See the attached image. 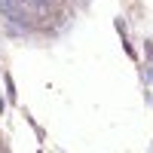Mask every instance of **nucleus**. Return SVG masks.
<instances>
[{"mask_svg": "<svg viewBox=\"0 0 153 153\" xmlns=\"http://www.w3.org/2000/svg\"><path fill=\"white\" fill-rule=\"evenodd\" d=\"M144 83L153 86V68H144Z\"/></svg>", "mask_w": 153, "mask_h": 153, "instance_id": "1", "label": "nucleus"}, {"mask_svg": "<svg viewBox=\"0 0 153 153\" xmlns=\"http://www.w3.org/2000/svg\"><path fill=\"white\" fill-rule=\"evenodd\" d=\"M147 55H150V61H153V43L147 40Z\"/></svg>", "mask_w": 153, "mask_h": 153, "instance_id": "2", "label": "nucleus"}, {"mask_svg": "<svg viewBox=\"0 0 153 153\" xmlns=\"http://www.w3.org/2000/svg\"><path fill=\"white\" fill-rule=\"evenodd\" d=\"M150 101H153V95H150Z\"/></svg>", "mask_w": 153, "mask_h": 153, "instance_id": "3", "label": "nucleus"}]
</instances>
